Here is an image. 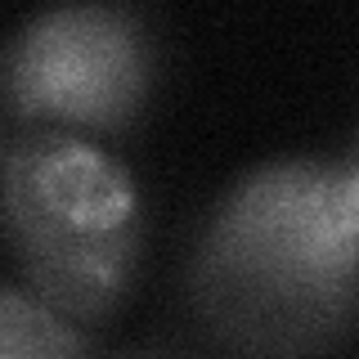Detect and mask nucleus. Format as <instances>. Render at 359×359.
Segmentation results:
<instances>
[{
	"instance_id": "nucleus-4",
	"label": "nucleus",
	"mask_w": 359,
	"mask_h": 359,
	"mask_svg": "<svg viewBox=\"0 0 359 359\" xmlns=\"http://www.w3.org/2000/svg\"><path fill=\"white\" fill-rule=\"evenodd\" d=\"M0 359H90V341L32 287L0 283Z\"/></svg>"
},
{
	"instance_id": "nucleus-2",
	"label": "nucleus",
	"mask_w": 359,
	"mask_h": 359,
	"mask_svg": "<svg viewBox=\"0 0 359 359\" xmlns=\"http://www.w3.org/2000/svg\"><path fill=\"white\" fill-rule=\"evenodd\" d=\"M0 220L27 287L72 323L104 319L130 292L144 198L108 149L67 130L18 140L0 175Z\"/></svg>"
},
{
	"instance_id": "nucleus-1",
	"label": "nucleus",
	"mask_w": 359,
	"mask_h": 359,
	"mask_svg": "<svg viewBox=\"0 0 359 359\" xmlns=\"http://www.w3.org/2000/svg\"><path fill=\"white\" fill-rule=\"evenodd\" d=\"M355 157H278L229 189L198 238L189 287L207 328L256 359H310L355 323Z\"/></svg>"
},
{
	"instance_id": "nucleus-3",
	"label": "nucleus",
	"mask_w": 359,
	"mask_h": 359,
	"mask_svg": "<svg viewBox=\"0 0 359 359\" xmlns=\"http://www.w3.org/2000/svg\"><path fill=\"white\" fill-rule=\"evenodd\" d=\"M157 81V36L126 5L45 9L9 41L5 90L32 121L121 130Z\"/></svg>"
}]
</instances>
